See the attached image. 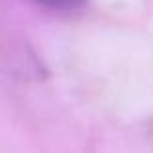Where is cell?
Here are the masks:
<instances>
[{"label":"cell","instance_id":"obj_1","mask_svg":"<svg viewBox=\"0 0 153 153\" xmlns=\"http://www.w3.org/2000/svg\"><path fill=\"white\" fill-rule=\"evenodd\" d=\"M39 6L54 12H76L87 4V0H35Z\"/></svg>","mask_w":153,"mask_h":153}]
</instances>
